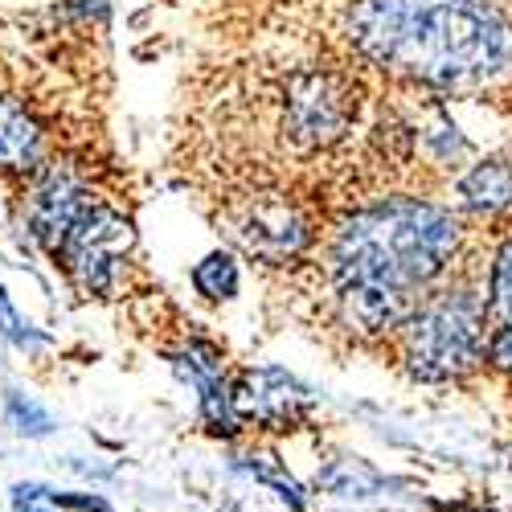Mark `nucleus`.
<instances>
[{
	"mask_svg": "<svg viewBox=\"0 0 512 512\" xmlns=\"http://www.w3.org/2000/svg\"><path fill=\"white\" fill-rule=\"evenodd\" d=\"M459 226L447 209L414 197L369 205L336 230L328 275L349 328L377 336L418 312V287L455 254Z\"/></svg>",
	"mask_w": 512,
	"mask_h": 512,
	"instance_id": "obj_1",
	"label": "nucleus"
},
{
	"mask_svg": "<svg viewBox=\"0 0 512 512\" xmlns=\"http://www.w3.org/2000/svg\"><path fill=\"white\" fill-rule=\"evenodd\" d=\"M349 37L369 62L443 91L512 74V29L488 0H357Z\"/></svg>",
	"mask_w": 512,
	"mask_h": 512,
	"instance_id": "obj_2",
	"label": "nucleus"
},
{
	"mask_svg": "<svg viewBox=\"0 0 512 512\" xmlns=\"http://www.w3.org/2000/svg\"><path fill=\"white\" fill-rule=\"evenodd\" d=\"M484 304L467 291H447L410 316L406 361L422 381H447L484 357Z\"/></svg>",
	"mask_w": 512,
	"mask_h": 512,
	"instance_id": "obj_3",
	"label": "nucleus"
},
{
	"mask_svg": "<svg viewBox=\"0 0 512 512\" xmlns=\"http://www.w3.org/2000/svg\"><path fill=\"white\" fill-rule=\"evenodd\" d=\"M361 91L349 74L304 66L283 78L279 91V136L291 152H320L345 140L357 119Z\"/></svg>",
	"mask_w": 512,
	"mask_h": 512,
	"instance_id": "obj_4",
	"label": "nucleus"
},
{
	"mask_svg": "<svg viewBox=\"0 0 512 512\" xmlns=\"http://www.w3.org/2000/svg\"><path fill=\"white\" fill-rule=\"evenodd\" d=\"M127 246H132V226H127L115 209L91 201L70 222L66 238L54 250V259L62 263V271L70 275L78 295L99 300V295H107L115 287V271L123 263Z\"/></svg>",
	"mask_w": 512,
	"mask_h": 512,
	"instance_id": "obj_5",
	"label": "nucleus"
},
{
	"mask_svg": "<svg viewBox=\"0 0 512 512\" xmlns=\"http://www.w3.org/2000/svg\"><path fill=\"white\" fill-rule=\"evenodd\" d=\"M226 234L259 263L283 267L300 254L312 238L304 209L283 193H242L222 213Z\"/></svg>",
	"mask_w": 512,
	"mask_h": 512,
	"instance_id": "obj_6",
	"label": "nucleus"
},
{
	"mask_svg": "<svg viewBox=\"0 0 512 512\" xmlns=\"http://www.w3.org/2000/svg\"><path fill=\"white\" fill-rule=\"evenodd\" d=\"M234 410L242 422H259L267 431H291L312 406L308 390L283 369H246L238 386H230Z\"/></svg>",
	"mask_w": 512,
	"mask_h": 512,
	"instance_id": "obj_7",
	"label": "nucleus"
},
{
	"mask_svg": "<svg viewBox=\"0 0 512 512\" xmlns=\"http://www.w3.org/2000/svg\"><path fill=\"white\" fill-rule=\"evenodd\" d=\"M87 205H91V197L78 185V177L58 164H46L33 181V193H29V234L54 254L58 242L66 238L70 222Z\"/></svg>",
	"mask_w": 512,
	"mask_h": 512,
	"instance_id": "obj_8",
	"label": "nucleus"
},
{
	"mask_svg": "<svg viewBox=\"0 0 512 512\" xmlns=\"http://www.w3.org/2000/svg\"><path fill=\"white\" fill-rule=\"evenodd\" d=\"M46 160V132L29 103L13 91H0V168L13 173H41Z\"/></svg>",
	"mask_w": 512,
	"mask_h": 512,
	"instance_id": "obj_9",
	"label": "nucleus"
},
{
	"mask_svg": "<svg viewBox=\"0 0 512 512\" xmlns=\"http://www.w3.org/2000/svg\"><path fill=\"white\" fill-rule=\"evenodd\" d=\"M459 197L480 213H496L512 205V168L504 160H480L459 177Z\"/></svg>",
	"mask_w": 512,
	"mask_h": 512,
	"instance_id": "obj_10",
	"label": "nucleus"
},
{
	"mask_svg": "<svg viewBox=\"0 0 512 512\" xmlns=\"http://www.w3.org/2000/svg\"><path fill=\"white\" fill-rule=\"evenodd\" d=\"M5 426L21 439H50L58 431V418L37 398H29L21 390H5Z\"/></svg>",
	"mask_w": 512,
	"mask_h": 512,
	"instance_id": "obj_11",
	"label": "nucleus"
},
{
	"mask_svg": "<svg viewBox=\"0 0 512 512\" xmlns=\"http://www.w3.org/2000/svg\"><path fill=\"white\" fill-rule=\"evenodd\" d=\"M193 287L197 295H205L209 304H222V300H234V291H238V267L226 250H213L209 259H201L193 267Z\"/></svg>",
	"mask_w": 512,
	"mask_h": 512,
	"instance_id": "obj_12",
	"label": "nucleus"
},
{
	"mask_svg": "<svg viewBox=\"0 0 512 512\" xmlns=\"http://www.w3.org/2000/svg\"><path fill=\"white\" fill-rule=\"evenodd\" d=\"M0 340H9L13 349H41L46 345V332H37L17 308H13V300H9V291L0 287Z\"/></svg>",
	"mask_w": 512,
	"mask_h": 512,
	"instance_id": "obj_13",
	"label": "nucleus"
},
{
	"mask_svg": "<svg viewBox=\"0 0 512 512\" xmlns=\"http://www.w3.org/2000/svg\"><path fill=\"white\" fill-rule=\"evenodd\" d=\"M9 512H66L58 504V488L41 480H21L9 488Z\"/></svg>",
	"mask_w": 512,
	"mask_h": 512,
	"instance_id": "obj_14",
	"label": "nucleus"
},
{
	"mask_svg": "<svg viewBox=\"0 0 512 512\" xmlns=\"http://www.w3.org/2000/svg\"><path fill=\"white\" fill-rule=\"evenodd\" d=\"M488 316H496V324L512 320V242L496 254V271H492V300L484 308Z\"/></svg>",
	"mask_w": 512,
	"mask_h": 512,
	"instance_id": "obj_15",
	"label": "nucleus"
},
{
	"mask_svg": "<svg viewBox=\"0 0 512 512\" xmlns=\"http://www.w3.org/2000/svg\"><path fill=\"white\" fill-rule=\"evenodd\" d=\"M320 480H324V488H332L340 496H365L377 484V476L369 472V467L365 463H353V459H340L336 467H328Z\"/></svg>",
	"mask_w": 512,
	"mask_h": 512,
	"instance_id": "obj_16",
	"label": "nucleus"
},
{
	"mask_svg": "<svg viewBox=\"0 0 512 512\" xmlns=\"http://www.w3.org/2000/svg\"><path fill=\"white\" fill-rule=\"evenodd\" d=\"M246 467V472L254 476V480H263V484H271L291 508H304V492H300V484H295L291 476H283L279 472V463H242Z\"/></svg>",
	"mask_w": 512,
	"mask_h": 512,
	"instance_id": "obj_17",
	"label": "nucleus"
},
{
	"mask_svg": "<svg viewBox=\"0 0 512 512\" xmlns=\"http://www.w3.org/2000/svg\"><path fill=\"white\" fill-rule=\"evenodd\" d=\"M488 361L496 369H512V320L508 324H496V332L488 340Z\"/></svg>",
	"mask_w": 512,
	"mask_h": 512,
	"instance_id": "obj_18",
	"label": "nucleus"
}]
</instances>
